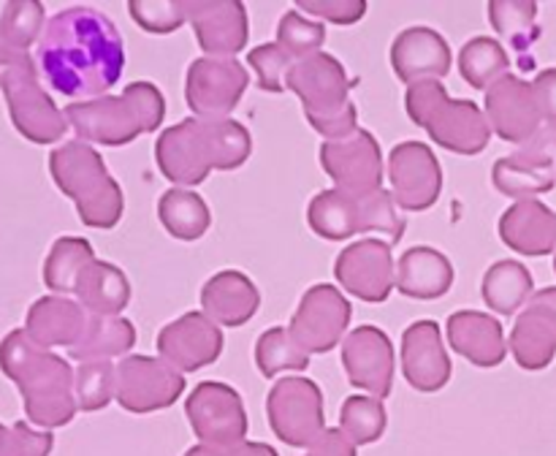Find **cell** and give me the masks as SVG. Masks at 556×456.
<instances>
[{
	"instance_id": "cell-42",
	"label": "cell",
	"mask_w": 556,
	"mask_h": 456,
	"mask_svg": "<svg viewBox=\"0 0 556 456\" xmlns=\"http://www.w3.org/2000/svg\"><path fill=\"white\" fill-rule=\"evenodd\" d=\"M76 405L85 413L103 410L117 391V367L109 362H87L76 369Z\"/></svg>"
},
{
	"instance_id": "cell-15",
	"label": "cell",
	"mask_w": 556,
	"mask_h": 456,
	"mask_svg": "<svg viewBox=\"0 0 556 456\" xmlns=\"http://www.w3.org/2000/svg\"><path fill=\"white\" fill-rule=\"evenodd\" d=\"M351 318L353 304L345 293L329 282H318L302 296L288 331L304 353H329L340 345Z\"/></svg>"
},
{
	"instance_id": "cell-43",
	"label": "cell",
	"mask_w": 556,
	"mask_h": 456,
	"mask_svg": "<svg viewBox=\"0 0 556 456\" xmlns=\"http://www.w3.org/2000/svg\"><path fill=\"white\" fill-rule=\"evenodd\" d=\"M130 16L136 25L147 33H174L188 22V5L185 0L179 3H166V0H130Z\"/></svg>"
},
{
	"instance_id": "cell-40",
	"label": "cell",
	"mask_w": 556,
	"mask_h": 456,
	"mask_svg": "<svg viewBox=\"0 0 556 456\" xmlns=\"http://www.w3.org/2000/svg\"><path fill=\"white\" fill-rule=\"evenodd\" d=\"M43 5L38 0H14L0 11V47L3 52H27L43 27Z\"/></svg>"
},
{
	"instance_id": "cell-33",
	"label": "cell",
	"mask_w": 556,
	"mask_h": 456,
	"mask_svg": "<svg viewBox=\"0 0 556 456\" xmlns=\"http://www.w3.org/2000/svg\"><path fill=\"white\" fill-rule=\"evenodd\" d=\"M136 345V326L119 315H92L87 318V329L81 340L71 347V358L87 362H109L125 356Z\"/></svg>"
},
{
	"instance_id": "cell-44",
	"label": "cell",
	"mask_w": 556,
	"mask_h": 456,
	"mask_svg": "<svg viewBox=\"0 0 556 456\" xmlns=\"http://www.w3.org/2000/svg\"><path fill=\"white\" fill-rule=\"evenodd\" d=\"M248 63L258 74L261 90L282 92L288 87V71H291L293 63L277 43H261V47L250 49Z\"/></svg>"
},
{
	"instance_id": "cell-34",
	"label": "cell",
	"mask_w": 556,
	"mask_h": 456,
	"mask_svg": "<svg viewBox=\"0 0 556 456\" xmlns=\"http://www.w3.org/2000/svg\"><path fill=\"white\" fill-rule=\"evenodd\" d=\"M157 217L163 228L179 242H195L212 226V212L195 190L168 188L157 201Z\"/></svg>"
},
{
	"instance_id": "cell-18",
	"label": "cell",
	"mask_w": 556,
	"mask_h": 456,
	"mask_svg": "<svg viewBox=\"0 0 556 456\" xmlns=\"http://www.w3.org/2000/svg\"><path fill=\"white\" fill-rule=\"evenodd\" d=\"M334 277L348 293L362 302L380 304L396 288L391 244L380 239L351 242L334 261Z\"/></svg>"
},
{
	"instance_id": "cell-6",
	"label": "cell",
	"mask_w": 556,
	"mask_h": 456,
	"mask_svg": "<svg viewBox=\"0 0 556 456\" xmlns=\"http://www.w3.org/2000/svg\"><path fill=\"white\" fill-rule=\"evenodd\" d=\"M356 81L334 54L318 52L293 63L286 85L302 101L309 125L326 136V141H340L358 130L356 103L348 96Z\"/></svg>"
},
{
	"instance_id": "cell-35",
	"label": "cell",
	"mask_w": 556,
	"mask_h": 456,
	"mask_svg": "<svg viewBox=\"0 0 556 456\" xmlns=\"http://www.w3.org/2000/svg\"><path fill=\"white\" fill-rule=\"evenodd\" d=\"M532 275L525 264L514 258L497 261L483 275V302L500 315H514L532 299Z\"/></svg>"
},
{
	"instance_id": "cell-20",
	"label": "cell",
	"mask_w": 556,
	"mask_h": 456,
	"mask_svg": "<svg viewBox=\"0 0 556 456\" xmlns=\"http://www.w3.org/2000/svg\"><path fill=\"white\" fill-rule=\"evenodd\" d=\"M157 351L163 362L177 367L179 372H199L220 358L223 331L206 313H185L172 320L157 334Z\"/></svg>"
},
{
	"instance_id": "cell-36",
	"label": "cell",
	"mask_w": 556,
	"mask_h": 456,
	"mask_svg": "<svg viewBox=\"0 0 556 456\" xmlns=\"http://www.w3.org/2000/svg\"><path fill=\"white\" fill-rule=\"evenodd\" d=\"M96 261L92 244L81 237H60L43 261V286L54 293H76V280Z\"/></svg>"
},
{
	"instance_id": "cell-14",
	"label": "cell",
	"mask_w": 556,
	"mask_h": 456,
	"mask_svg": "<svg viewBox=\"0 0 556 456\" xmlns=\"http://www.w3.org/2000/svg\"><path fill=\"white\" fill-rule=\"evenodd\" d=\"M185 375L163 358L125 356L117 364L114 400L128 413L166 410L182 396Z\"/></svg>"
},
{
	"instance_id": "cell-8",
	"label": "cell",
	"mask_w": 556,
	"mask_h": 456,
	"mask_svg": "<svg viewBox=\"0 0 556 456\" xmlns=\"http://www.w3.org/2000/svg\"><path fill=\"white\" fill-rule=\"evenodd\" d=\"M307 220L309 228L329 242H345L356 233L380 231L389 237V244H396L407 226L405 212L389 190L369 195H351L340 188L320 190L309 201Z\"/></svg>"
},
{
	"instance_id": "cell-51",
	"label": "cell",
	"mask_w": 556,
	"mask_h": 456,
	"mask_svg": "<svg viewBox=\"0 0 556 456\" xmlns=\"http://www.w3.org/2000/svg\"><path fill=\"white\" fill-rule=\"evenodd\" d=\"M554 271H556V253H554Z\"/></svg>"
},
{
	"instance_id": "cell-39",
	"label": "cell",
	"mask_w": 556,
	"mask_h": 456,
	"mask_svg": "<svg viewBox=\"0 0 556 456\" xmlns=\"http://www.w3.org/2000/svg\"><path fill=\"white\" fill-rule=\"evenodd\" d=\"M386 427H389V416H386L383 400L353 394L342 402L340 429L351 438L353 445L378 443L383 438Z\"/></svg>"
},
{
	"instance_id": "cell-46",
	"label": "cell",
	"mask_w": 556,
	"mask_h": 456,
	"mask_svg": "<svg viewBox=\"0 0 556 456\" xmlns=\"http://www.w3.org/2000/svg\"><path fill=\"white\" fill-rule=\"evenodd\" d=\"M296 5L304 14L320 16L326 22H334V25H356L367 14L364 0H299Z\"/></svg>"
},
{
	"instance_id": "cell-47",
	"label": "cell",
	"mask_w": 556,
	"mask_h": 456,
	"mask_svg": "<svg viewBox=\"0 0 556 456\" xmlns=\"http://www.w3.org/2000/svg\"><path fill=\"white\" fill-rule=\"evenodd\" d=\"M538 103H541L543 123L556 125V68H543L532 81Z\"/></svg>"
},
{
	"instance_id": "cell-45",
	"label": "cell",
	"mask_w": 556,
	"mask_h": 456,
	"mask_svg": "<svg viewBox=\"0 0 556 456\" xmlns=\"http://www.w3.org/2000/svg\"><path fill=\"white\" fill-rule=\"evenodd\" d=\"M52 448V432H38L25 421H16L14 427L0 423V456H49Z\"/></svg>"
},
{
	"instance_id": "cell-23",
	"label": "cell",
	"mask_w": 556,
	"mask_h": 456,
	"mask_svg": "<svg viewBox=\"0 0 556 456\" xmlns=\"http://www.w3.org/2000/svg\"><path fill=\"white\" fill-rule=\"evenodd\" d=\"M402 372L416 391L434 394L451 380V356L434 320H416L402 334Z\"/></svg>"
},
{
	"instance_id": "cell-31",
	"label": "cell",
	"mask_w": 556,
	"mask_h": 456,
	"mask_svg": "<svg viewBox=\"0 0 556 456\" xmlns=\"http://www.w3.org/2000/svg\"><path fill=\"white\" fill-rule=\"evenodd\" d=\"M489 22L497 30V36L519 54V68H535L532 47L541 38L538 3H532V0H492L489 3Z\"/></svg>"
},
{
	"instance_id": "cell-10",
	"label": "cell",
	"mask_w": 556,
	"mask_h": 456,
	"mask_svg": "<svg viewBox=\"0 0 556 456\" xmlns=\"http://www.w3.org/2000/svg\"><path fill=\"white\" fill-rule=\"evenodd\" d=\"M266 416L277 438L293 448H313L326 432L324 391L302 375L280 378L266 396Z\"/></svg>"
},
{
	"instance_id": "cell-27",
	"label": "cell",
	"mask_w": 556,
	"mask_h": 456,
	"mask_svg": "<svg viewBox=\"0 0 556 456\" xmlns=\"http://www.w3.org/2000/svg\"><path fill=\"white\" fill-rule=\"evenodd\" d=\"M445 331H448L451 347L476 367L489 369L505 362V353H508L505 331L494 315L478 313V309H459L448 318Z\"/></svg>"
},
{
	"instance_id": "cell-13",
	"label": "cell",
	"mask_w": 556,
	"mask_h": 456,
	"mask_svg": "<svg viewBox=\"0 0 556 456\" xmlns=\"http://www.w3.org/2000/svg\"><path fill=\"white\" fill-rule=\"evenodd\" d=\"M492 182L510 199H535L556 185V125L538 130L527 144L492 166Z\"/></svg>"
},
{
	"instance_id": "cell-16",
	"label": "cell",
	"mask_w": 556,
	"mask_h": 456,
	"mask_svg": "<svg viewBox=\"0 0 556 456\" xmlns=\"http://www.w3.org/2000/svg\"><path fill=\"white\" fill-rule=\"evenodd\" d=\"M320 166L340 190L369 195L383 190V152L372 130L358 128L340 141H324L318 150Z\"/></svg>"
},
{
	"instance_id": "cell-49",
	"label": "cell",
	"mask_w": 556,
	"mask_h": 456,
	"mask_svg": "<svg viewBox=\"0 0 556 456\" xmlns=\"http://www.w3.org/2000/svg\"><path fill=\"white\" fill-rule=\"evenodd\" d=\"M220 456H280L269 443H250V440H242V443L231 445V448H223Z\"/></svg>"
},
{
	"instance_id": "cell-48",
	"label": "cell",
	"mask_w": 556,
	"mask_h": 456,
	"mask_svg": "<svg viewBox=\"0 0 556 456\" xmlns=\"http://www.w3.org/2000/svg\"><path fill=\"white\" fill-rule=\"evenodd\" d=\"M307 456H356V445L342 429H326Z\"/></svg>"
},
{
	"instance_id": "cell-30",
	"label": "cell",
	"mask_w": 556,
	"mask_h": 456,
	"mask_svg": "<svg viewBox=\"0 0 556 456\" xmlns=\"http://www.w3.org/2000/svg\"><path fill=\"white\" fill-rule=\"evenodd\" d=\"M454 264L434 248H410L396 261V288L410 299H440L454 286Z\"/></svg>"
},
{
	"instance_id": "cell-19",
	"label": "cell",
	"mask_w": 556,
	"mask_h": 456,
	"mask_svg": "<svg viewBox=\"0 0 556 456\" xmlns=\"http://www.w3.org/2000/svg\"><path fill=\"white\" fill-rule=\"evenodd\" d=\"M342 367L351 385L386 400L394 389V345L389 334L372 324L353 329L342 342Z\"/></svg>"
},
{
	"instance_id": "cell-26",
	"label": "cell",
	"mask_w": 556,
	"mask_h": 456,
	"mask_svg": "<svg viewBox=\"0 0 556 456\" xmlns=\"http://www.w3.org/2000/svg\"><path fill=\"white\" fill-rule=\"evenodd\" d=\"M500 239L532 258L556 253V212L541 199L516 201L500 217Z\"/></svg>"
},
{
	"instance_id": "cell-52",
	"label": "cell",
	"mask_w": 556,
	"mask_h": 456,
	"mask_svg": "<svg viewBox=\"0 0 556 456\" xmlns=\"http://www.w3.org/2000/svg\"><path fill=\"white\" fill-rule=\"evenodd\" d=\"M0 54H3V47H0Z\"/></svg>"
},
{
	"instance_id": "cell-41",
	"label": "cell",
	"mask_w": 556,
	"mask_h": 456,
	"mask_svg": "<svg viewBox=\"0 0 556 456\" xmlns=\"http://www.w3.org/2000/svg\"><path fill=\"white\" fill-rule=\"evenodd\" d=\"M326 41V27L320 22L307 20L302 11L291 9L280 16L277 25V47L288 54L291 60H307L320 52Z\"/></svg>"
},
{
	"instance_id": "cell-25",
	"label": "cell",
	"mask_w": 556,
	"mask_h": 456,
	"mask_svg": "<svg viewBox=\"0 0 556 456\" xmlns=\"http://www.w3.org/2000/svg\"><path fill=\"white\" fill-rule=\"evenodd\" d=\"M188 22L193 25L199 47L210 58H231L248 47V9L237 0H201V3H188Z\"/></svg>"
},
{
	"instance_id": "cell-22",
	"label": "cell",
	"mask_w": 556,
	"mask_h": 456,
	"mask_svg": "<svg viewBox=\"0 0 556 456\" xmlns=\"http://www.w3.org/2000/svg\"><path fill=\"white\" fill-rule=\"evenodd\" d=\"M510 353L516 364L541 372L556 356V288L532 293L510 331Z\"/></svg>"
},
{
	"instance_id": "cell-12",
	"label": "cell",
	"mask_w": 556,
	"mask_h": 456,
	"mask_svg": "<svg viewBox=\"0 0 556 456\" xmlns=\"http://www.w3.org/2000/svg\"><path fill=\"white\" fill-rule=\"evenodd\" d=\"M248 85V68L239 60L195 58L185 76V101L199 119H228Z\"/></svg>"
},
{
	"instance_id": "cell-5",
	"label": "cell",
	"mask_w": 556,
	"mask_h": 456,
	"mask_svg": "<svg viewBox=\"0 0 556 456\" xmlns=\"http://www.w3.org/2000/svg\"><path fill=\"white\" fill-rule=\"evenodd\" d=\"M54 185L76 204L81 223L90 228H114L125 212V195L103 163L101 152L87 141H65L49 155Z\"/></svg>"
},
{
	"instance_id": "cell-37",
	"label": "cell",
	"mask_w": 556,
	"mask_h": 456,
	"mask_svg": "<svg viewBox=\"0 0 556 456\" xmlns=\"http://www.w3.org/2000/svg\"><path fill=\"white\" fill-rule=\"evenodd\" d=\"M510 68V58L503 43L492 36H476L462 47L459 74L476 90H489Z\"/></svg>"
},
{
	"instance_id": "cell-7",
	"label": "cell",
	"mask_w": 556,
	"mask_h": 456,
	"mask_svg": "<svg viewBox=\"0 0 556 456\" xmlns=\"http://www.w3.org/2000/svg\"><path fill=\"white\" fill-rule=\"evenodd\" d=\"M407 117L432 136L434 144L456 155H478L489 147L492 125L476 101L451 98L438 79H424L407 87Z\"/></svg>"
},
{
	"instance_id": "cell-9",
	"label": "cell",
	"mask_w": 556,
	"mask_h": 456,
	"mask_svg": "<svg viewBox=\"0 0 556 456\" xmlns=\"http://www.w3.org/2000/svg\"><path fill=\"white\" fill-rule=\"evenodd\" d=\"M0 92L9 106L11 123L33 144H52L63 139L68 119L54 106L52 96L41 87L38 63L27 52L0 54Z\"/></svg>"
},
{
	"instance_id": "cell-4",
	"label": "cell",
	"mask_w": 556,
	"mask_h": 456,
	"mask_svg": "<svg viewBox=\"0 0 556 456\" xmlns=\"http://www.w3.org/2000/svg\"><path fill=\"white\" fill-rule=\"evenodd\" d=\"M81 141L103 147H123L161 128L166 117V98L152 81H130L119 96L74 101L63 109Z\"/></svg>"
},
{
	"instance_id": "cell-2",
	"label": "cell",
	"mask_w": 556,
	"mask_h": 456,
	"mask_svg": "<svg viewBox=\"0 0 556 456\" xmlns=\"http://www.w3.org/2000/svg\"><path fill=\"white\" fill-rule=\"evenodd\" d=\"M253 152L250 130L237 119L188 117L163 130L155 141V161L174 185H201L210 172H233Z\"/></svg>"
},
{
	"instance_id": "cell-32",
	"label": "cell",
	"mask_w": 556,
	"mask_h": 456,
	"mask_svg": "<svg viewBox=\"0 0 556 456\" xmlns=\"http://www.w3.org/2000/svg\"><path fill=\"white\" fill-rule=\"evenodd\" d=\"M79 304L92 315H119L130 302V280L119 266L92 261L76 280Z\"/></svg>"
},
{
	"instance_id": "cell-28",
	"label": "cell",
	"mask_w": 556,
	"mask_h": 456,
	"mask_svg": "<svg viewBox=\"0 0 556 456\" xmlns=\"http://www.w3.org/2000/svg\"><path fill=\"white\" fill-rule=\"evenodd\" d=\"M87 313L79 302L65 296H41L30 304L25 331L41 347H74L87 329Z\"/></svg>"
},
{
	"instance_id": "cell-3",
	"label": "cell",
	"mask_w": 556,
	"mask_h": 456,
	"mask_svg": "<svg viewBox=\"0 0 556 456\" xmlns=\"http://www.w3.org/2000/svg\"><path fill=\"white\" fill-rule=\"evenodd\" d=\"M0 369L20 389L25 413L43 429H58L74 421L76 372L58 353L36 345L25 329H14L0 340Z\"/></svg>"
},
{
	"instance_id": "cell-17",
	"label": "cell",
	"mask_w": 556,
	"mask_h": 456,
	"mask_svg": "<svg viewBox=\"0 0 556 456\" xmlns=\"http://www.w3.org/2000/svg\"><path fill=\"white\" fill-rule=\"evenodd\" d=\"M389 179L391 193L405 212L429 210L443 190V168L424 141H402L389 152Z\"/></svg>"
},
{
	"instance_id": "cell-38",
	"label": "cell",
	"mask_w": 556,
	"mask_h": 456,
	"mask_svg": "<svg viewBox=\"0 0 556 456\" xmlns=\"http://www.w3.org/2000/svg\"><path fill=\"white\" fill-rule=\"evenodd\" d=\"M255 364L264 378H277L286 369L304 372L309 367V356L293 342L291 331L282 326H271L255 342Z\"/></svg>"
},
{
	"instance_id": "cell-29",
	"label": "cell",
	"mask_w": 556,
	"mask_h": 456,
	"mask_svg": "<svg viewBox=\"0 0 556 456\" xmlns=\"http://www.w3.org/2000/svg\"><path fill=\"white\" fill-rule=\"evenodd\" d=\"M201 307L215 324L244 326L261 307L258 286L244 271L223 269L201 288Z\"/></svg>"
},
{
	"instance_id": "cell-11",
	"label": "cell",
	"mask_w": 556,
	"mask_h": 456,
	"mask_svg": "<svg viewBox=\"0 0 556 456\" xmlns=\"http://www.w3.org/2000/svg\"><path fill=\"white\" fill-rule=\"evenodd\" d=\"M185 416L201 445H210V448H231L242 443L248 434V413H244L242 396L220 380H204L195 385L193 394H188V402H185Z\"/></svg>"
},
{
	"instance_id": "cell-21",
	"label": "cell",
	"mask_w": 556,
	"mask_h": 456,
	"mask_svg": "<svg viewBox=\"0 0 556 456\" xmlns=\"http://www.w3.org/2000/svg\"><path fill=\"white\" fill-rule=\"evenodd\" d=\"M486 119L494 134L510 144H527L541 130L543 112L532 81L505 74L486 90Z\"/></svg>"
},
{
	"instance_id": "cell-1",
	"label": "cell",
	"mask_w": 556,
	"mask_h": 456,
	"mask_svg": "<svg viewBox=\"0 0 556 456\" xmlns=\"http://www.w3.org/2000/svg\"><path fill=\"white\" fill-rule=\"evenodd\" d=\"M36 63L60 96H109L125 68L123 36L98 9L74 5L47 22Z\"/></svg>"
},
{
	"instance_id": "cell-24",
	"label": "cell",
	"mask_w": 556,
	"mask_h": 456,
	"mask_svg": "<svg viewBox=\"0 0 556 456\" xmlns=\"http://www.w3.org/2000/svg\"><path fill=\"white\" fill-rule=\"evenodd\" d=\"M451 47L438 30L416 25L402 30L391 43V68L407 87L424 79H443L451 74Z\"/></svg>"
},
{
	"instance_id": "cell-50",
	"label": "cell",
	"mask_w": 556,
	"mask_h": 456,
	"mask_svg": "<svg viewBox=\"0 0 556 456\" xmlns=\"http://www.w3.org/2000/svg\"><path fill=\"white\" fill-rule=\"evenodd\" d=\"M185 456H220V451L210 448V445H193V448L185 451Z\"/></svg>"
}]
</instances>
